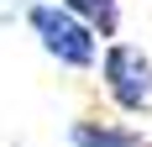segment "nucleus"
I'll use <instances>...</instances> for the list:
<instances>
[{
  "label": "nucleus",
  "instance_id": "1",
  "mask_svg": "<svg viewBox=\"0 0 152 147\" xmlns=\"http://www.w3.org/2000/svg\"><path fill=\"white\" fill-rule=\"evenodd\" d=\"M26 26L37 32L42 53L58 58L63 68H94V58H100V37H94L68 5H58V0H31V5H26Z\"/></svg>",
  "mask_w": 152,
  "mask_h": 147
},
{
  "label": "nucleus",
  "instance_id": "4",
  "mask_svg": "<svg viewBox=\"0 0 152 147\" xmlns=\"http://www.w3.org/2000/svg\"><path fill=\"white\" fill-rule=\"evenodd\" d=\"M58 5H68L94 37H115L121 32V0H58Z\"/></svg>",
  "mask_w": 152,
  "mask_h": 147
},
{
  "label": "nucleus",
  "instance_id": "3",
  "mask_svg": "<svg viewBox=\"0 0 152 147\" xmlns=\"http://www.w3.org/2000/svg\"><path fill=\"white\" fill-rule=\"evenodd\" d=\"M68 142L74 147H152L137 126H126V121H94V116H79L68 126Z\"/></svg>",
  "mask_w": 152,
  "mask_h": 147
},
{
  "label": "nucleus",
  "instance_id": "2",
  "mask_svg": "<svg viewBox=\"0 0 152 147\" xmlns=\"http://www.w3.org/2000/svg\"><path fill=\"white\" fill-rule=\"evenodd\" d=\"M100 84H105L110 105L126 116H147L152 110V58L131 42H110L100 58Z\"/></svg>",
  "mask_w": 152,
  "mask_h": 147
}]
</instances>
